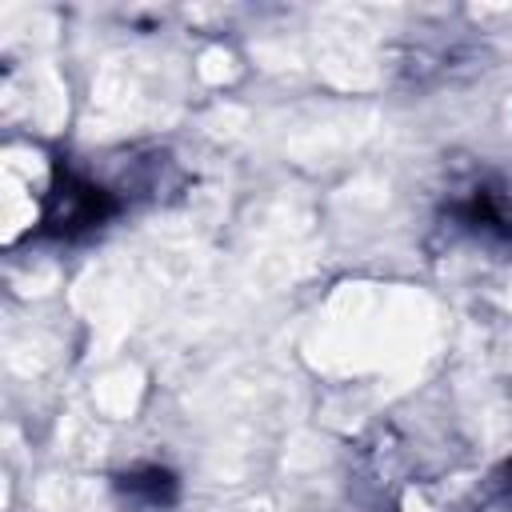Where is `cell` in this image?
<instances>
[{
  "label": "cell",
  "mask_w": 512,
  "mask_h": 512,
  "mask_svg": "<svg viewBox=\"0 0 512 512\" xmlns=\"http://www.w3.org/2000/svg\"><path fill=\"white\" fill-rule=\"evenodd\" d=\"M112 212V204H108V196L100 192V188H92V184H84V180H64L56 192H52V200H48V216H44V224L52 228V232H76V228H92V224H100L104 216Z\"/></svg>",
  "instance_id": "obj_1"
}]
</instances>
